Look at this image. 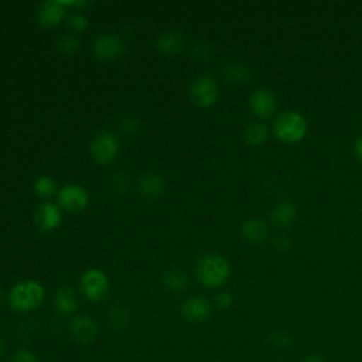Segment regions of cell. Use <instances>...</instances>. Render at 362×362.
I'll return each instance as SVG.
<instances>
[{"instance_id": "cell-34", "label": "cell", "mask_w": 362, "mask_h": 362, "mask_svg": "<svg viewBox=\"0 0 362 362\" xmlns=\"http://www.w3.org/2000/svg\"><path fill=\"white\" fill-rule=\"evenodd\" d=\"M301 362H324V358L318 354H313V355H308L307 358H304Z\"/></svg>"}, {"instance_id": "cell-24", "label": "cell", "mask_w": 362, "mask_h": 362, "mask_svg": "<svg viewBox=\"0 0 362 362\" xmlns=\"http://www.w3.org/2000/svg\"><path fill=\"white\" fill-rule=\"evenodd\" d=\"M34 191L41 198H49L55 194L57 185L55 181L49 175H40L34 181Z\"/></svg>"}, {"instance_id": "cell-28", "label": "cell", "mask_w": 362, "mask_h": 362, "mask_svg": "<svg viewBox=\"0 0 362 362\" xmlns=\"http://www.w3.org/2000/svg\"><path fill=\"white\" fill-rule=\"evenodd\" d=\"M119 127H120L122 133H124L127 136H133V134H136L139 132L140 122L136 117H133V116H126V117H123L120 120Z\"/></svg>"}, {"instance_id": "cell-8", "label": "cell", "mask_w": 362, "mask_h": 362, "mask_svg": "<svg viewBox=\"0 0 362 362\" xmlns=\"http://www.w3.org/2000/svg\"><path fill=\"white\" fill-rule=\"evenodd\" d=\"M93 54L102 61H115L124 52V41L112 33H103L93 41Z\"/></svg>"}, {"instance_id": "cell-30", "label": "cell", "mask_w": 362, "mask_h": 362, "mask_svg": "<svg viewBox=\"0 0 362 362\" xmlns=\"http://www.w3.org/2000/svg\"><path fill=\"white\" fill-rule=\"evenodd\" d=\"M214 303H215V305L219 310H228L233 304V297H232V294L229 291H219L215 296Z\"/></svg>"}, {"instance_id": "cell-19", "label": "cell", "mask_w": 362, "mask_h": 362, "mask_svg": "<svg viewBox=\"0 0 362 362\" xmlns=\"http://www.w3.org/2000/svg\"><path fill=\"white\" fill-rule=\"evenodd\" d=\"M242 137H243L245 143L249 146H253V147L260 146L267 139V127L264 124H262L260 122L247 123L243 129Z\"/></svg>"}, {"instance_id": "cell-3", "label": "cell", "mask_w": 362, "mask_h": 362, "mask_svg": "<svg viewBox=\"0 0 362 362\" xmlns=\"http://www.w3.org/2000/svg\"><path fill=\"white\" fill-rule=\"evenodd\" d=\"M273 133L277 140L286 144L298 143L307 133V120L300 112L286 110L276 117Z\"/></svg>"}, {"instance_id": "cell-32", "label": "cell", "mask_w": 362, "mask_h": 362, "mask_svg": "<svg viewBox=\"0 0 362 362\" xmlns=\"http://www.w3.org/2000/svg\"><path fill=\"white\" fill-rule=\"evenodd\" d=\"M194 57L198 58V59H202V58H208L209 55V49H208V45H202V44H195L194 47Z\"/></svg>"}, {"instance_id": "cell-9", "label": "cell", "mask_w": 362, "mask_h": 362, "mask_svg": "<svg viewBox=\"0 0 362 362\" xmlns=\"http://www.w3.org/2000/svg\"><path fill=\"white\" fill-rule=\"evenodd\" d=\"M69 332L78 344L89 345L98 338L99 327L90 315L78 314L69 321Z\"/></svg>"}, {"instance_id": "cell-6", "label": "cell", "mask_w": 362, "mask_h": 362, "mask_svg": "<svg viewBox=\"0 0 362 362\" xmlns=\"http://www.w3.org/2000/svg\"><path fill=\"white\" fill-rule=\"evenodd\" d=\"M191 99L199 107H211L216 103L219 96L218 82L212 75L198 76L189 88Z\"/></svg>"}, {"instance_id": "cell-26", "label": "cell", "mask_w": 362, "mask_h": 362, "mask_svg": "<svg viewBox=\"0 0 362 362\" xmlns=\"http://www.w3.org/2000/svg\"><path fill=\"white\" fill-rule=\"evenodd\" d=\"M270 338H272V342L274 344V346L280 348V349H288L294 344V337L288 331H284V329L273 331Z\"/></svg>"}, {"instance_id": "cell-35", "label": "cell", "mask_w": 362, "mask_h": 362, "mask_svg": "<svg viewBox=\"0 0 362 362\" xmlns=\"http://www.w3.org/2000/svg\"><path fill=\"white\" fill-rule=\"evenodd\" d=\"M7 354V346H6V342L0 338V361L4 358V355Z\"/></svg>"}, {"instance_id": "cell-21", "label": "cell", "mask_w": 362, "mask_h": 362, "mask_svg": "<svg viewBox=\"0 0 362 362\" xmlns=\"http://www.w3.org/2000/svg\"><path fill=\"white\" fill-rule=\"evenodd\" d=\"M107 320L110 322V325L116 329V331H123L129 327L130 324V313L126 307L123 305H113L110 310H109V314H107Z\"/></svg>"}, {"instance_id": "cell-17", "label": "cell", "mask_w": 362, "mask_h": 362, "mask_svg": "<svg viewBox=\"0 0 362 362\" xmlns=\"http://www.w3.org/2000/svg\"><path fill=\"white\" fill-rule=\"evenodd\" d=\"M297 215L296 205L290 201H281L270 212V221L277 228H287L290 226Z\"/></svg>"}, {"instance_id": "cell-11", "label": "cell", "mask_w": 362, "mask_h": 362, "mask_svg": "<svg viewBox=\"0 0 362 362\" xmlns=\"http://www.w3.org/2000/svg\"><path fill=\"white\" fill-rule=\"evenodd\" d=\"M211 313V303L202 296H191L181 304V315L189 322H202L209 318Z\"/></svg>"}, {"instance_id": "cell-27", "label": "cell", "mask_w": 362, "mask_h": 362, "mask_svg": "<svg viewBox=\"0 0 362 362\" xmlns=\"http://www.w3.org/2000/svg\"><path fill=\"white\" fill-rule=\"evenodd\" d=\"M88 17L81 11H75L68 17V25L74 31H83L88 27Z\"/></svg>"}, {"instance_id": "cell-15", "label": "cell", "mask_w": 362, "mask_h": 362, "mask_svg": "<svg viewBox=\"0 0 362 362\" xmlns=\"http://www.w3.org/2000/svg\"><path fill=\"white\" fill-rule=\"evenodd\" d=\"M157 48L167 55H175L180 54L184 49V37L181 33L168 30L158 34L156 40Z\"/></svg>"}, {"instance_id": "cell-23", "label": "cell", "mask_w": 362, "mask_h": 362, "mask_svg": "<svg viewBox=\"0 0 362 362\" xmlns=\"http://www.w3.org/2000/svg\"><path fill=\"white\" fill-rule=\"evenodd\" d=\"M55 45H57V49H58L61 54L69 57V55H74V54L78 52V49L81 48V41H79V38H78L75 34H72V33H65V34H62V35L57 40V44H55Z\"/></svg>"}, {"instance_id": "cell-31", "label": "cell", "mask_w": 362, "mask_h": 362, "mask_svg": "<svg viewBox=\"0 0 362 362\" xmlns=\"http://www.w3.org/2000/svg\"><path fill=\"white\" fill-rule=\"evenodd\" d=\"M274 247L279 250V252H287L290 247H291V240L288 239V236H284V235H280L274 239L273 242Z\"/></svg>"}, {"instance_id": "cell-33", "label": "cell", "mask_w": 362, "mask_h": 362, "mask_svg": "<svg viewBox=\"0 0 362 362\" xmlns=\"http://www.w3.org/2000/svg\"><path fill=\"white\" fill-rule=\"evenodd\" d=\"M354 154L359 161H362V136L358 137L354 143Z\"/></svg>"}, {"instance_id": "cell-1", "label": "cell", "mask_w": 362, "mask_h": 362, "mask_svg": "<svg viewBox=\"0 0 362 362\" xmlns=\"http://www.w3.org/2000/svg\"><path fill=\"white\" fill-rule=\"evenodd\" d=\"M195 273L202 286L208 288H219L230 276V264L225 256L208 252L198 259Z\"/></svg>"}, {"instance_id": "cell-29", "label": "cell", "mask_w": 362, "mask_h": 362, "mask_svg": "<svg viewBox=\"0 0 362 362\" xmlns=\"http://www.w3.org/2000/svg\"><path fill=\"white\" fill-rule=\"evenodd\" d=\"M10 362H40V359L31 349L20 348L11 355Z\"/></svg>"}, {"instance_id": "cell-5", "label": "cell", "mask_w": 362, "mask_h": 362, "mask_svg": "<svg viewBox=\"0 0 362 362\" xmlns=\"http://www.w3.org/2000/svg\"><path fill=\"white\" fill-rule=\"evenodd\" d=\"M90 154L100 164L112 163L119 154V139L115 133L99 132L90 141Z\"/></svg>"}, {"instance_id": "cell-20", "label": "cell", "mask_w": 362, "mask_h": 362, "mask_svg": "<svg viewBox=\"0 0 362 362\" xmlns=\"http://www.w3.org/2000/svg\"><path fill=\"white\" fill-rule=\"evenodd\" d=\"M163 284L173 293H181L188 287V277L182 270L171 269L164 273Z\"/></svg>"}, {"instance_id": "cell-22", "label": "cell", "mask_w": 362, "mask_h": 362, "mask_svg": "<svg viewBox=\"0 0 362 362\" xmlns=\"http://www.w3.org/2000/svg\"><path fill=\"white\" fill-rule=\"evenodd\" d=\"M225 78L233 83H246L250 79V69L239 62H232L225 66Z\"/></svg>"}, {"instance_id": "cell-25", "label": "cell", "mask_w": 362, "mask_h": 362, "mask_svg": "<svg viewBox=\"0 0 362 362\" xmlns=\"http://www.w3.org/2000/svg\"><path fill=\"white\" fill-rule=\"evenodd\" d=\"M107 185H109V189L113 194L123 195L127 191V188H129V180H127V177L124 174L115 173L113 175H110V178L107 181Z\"/></svg>"}, {"instance_id": "cell-13", "label": "cell", "mask_w": 362, "mask_h": 362, "mask_svg": "<svg viewBox=\"0 0 362 362\" xmlns=\"http://www.w3.org/2000/svg\"><path fill=\"white\" fill-rule=\"evenodd\" d=\"M61 221H62L61 206L54 202L45 201L35 211V222L38 228L45 232H51L57 229L61 225Z\"/></svg>"}, {"instance_id": "cell-12", "label": "cell", "mask_w": 362, "mask_h": 362, "mask_svg": "<svg viewBox=\"0 0 362 362\" xmlns=\"http://www.w3.org/2000/svg\"><path fill=\"white\" fill-rule=\"evenodd\" d=\"M66 6L64 0H45L37 10V21L42 27H55L66 14Z\"/></svg>"}, {"instance_id": "cell-4", "label": "cell", "mask_w": 362, "mask_h": 362, "mask_svg": "<svg viewBox=\"0 0 362 362\" xmlns=\"http://www.w3.org/2000/svg\"><path fill=\"white\" fill-rule=\"evenodd\" d=\"M82 294L92 303L102 301L109 293V279L100 269L92 267L81 276Z\"/></svg>"}, {"instance_id": "cell-10", "label": "cell", "mask_w": 362, "mask_h": 362, "mask_svg": "<svg viewBox=\"0 0 362 362\" xmlns=\"http://www.w3.org/2000/svg\"><path fill=\"white\" fill-rule=\"evenodd\" d=\"M277 106L274 93L267 88H257L249 98V109L259 119L270 117Z\"/></svg>"}, {"instance_id": "cell-18", "label": "cell", "mask_w": 362, "mask_h": 362, "mask_svg": "<svg viewBox=\"0 0 362 362\" xmlns=\"http://www.w3.org/2000/svg\"><path fill=\"white\" fill-rule=\"evenodd\" d=\"M54 305L58 314L72 315L78 308L76 293L71 287H61L54 296Z\"/></svg>"}, {"instance_id": "cell-2", "label": "cell", "mask_w": 362, "mask_h": 362, "mask_svg": "<svg viewBox=\"0 0 362 362\" xmlns=\"http://www.w3.org/2000/svg\"><path fill=\"white\" fill-rule=\"evenodd\" d=\"M45 298V287L35 279H25L13 284L8 291L10 307L20 313L37 310Z\"/></svg>"}, {"instance_id": "cell-36", "label": "cell", "mask_w": 362, "mask_h": 362, "mask_svg": "<svg viewBox=\"0 0 362 362\" xmlns=\"http://www.w3.org/2000/svg\"><path fill=\"white\" fill-rule=\"evenodd\" d=\"M1 298H3V290L0 288V301H1Z\"/></svg>"}, {"instance_id": "cell-7", "label": "cell", "mask_w": 362, "mask_h": 362, "mask_svg": "<svg viewBox=\"0 0 362 362\" xmlns=\"http://www.w3.org/2000/svg\"><path fill=\"white\" fill-rule=\"evenodd\" d=\"M58 204L65 211L82 212L89 205V194L82 185L69 182L58 191Z\"/></svg>"}, {"instance_id": "cell-14", "label": "cell", "mask_w": 362, "mask_h": 362, "mask_svg": "<svg viewBox=\"0 0 362 362\" xmlns=\"http://www.w3.org/2000/svg\"><path fill=\"white\" fill-rule=\"evenodd\" d=\"M240 233L243 236L245 240H247L249 243L253 245H260L263 243L267 236H269V226L263 219L259 218H250L247 219L242 228H240Z\"/></svg>"}, {"instance_id": "cell-16", "label": "cell", "mask_w": 362, "mask_h": 362, "mask_svg": "<svg viewBox=\"0 0 362 362\" xmlns=\"http://www.w3.org/2000/svg\"><path fill=\"white\" fill-rule=\"evenodd\" d=\"M137 188H139V192L143 197L157 198V197L163 195V192L165 189V182H164V178L161 175L154 174V173H148V174H144L139 180Z\"/></svg>"}]
</instances>
